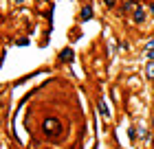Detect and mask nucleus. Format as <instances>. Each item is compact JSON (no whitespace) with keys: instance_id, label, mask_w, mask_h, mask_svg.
Returning a JSON list of instances; mask_svg holds the SVG:
<instances>
[{"instance_id":"2","label":"nucleus","mask_w":154,"mask_h":149,"mask_svg":"<svg viewBox=\"0 0 154 149\" xmlns=\"http://www.w3.org/2000/svg\"><path fill=\"white\" fill-rule=\"evenodd\" d=\"M132 18H134V22L139 24V22H143V20H145V9H143V7H134V13H132Z\"/></svg>"},{"instance_id":"10","label":"nucleus","mask_w":154,"mask_h":149,"mask_svg":"<svg viewBox=\"0 0 154 149\" xmlns=\"http://www.w3.org/2000/svg\"><path fill=\"white\" fill-rule=\"evenodd\" d=\"M152 16H154V2H152Z\"/></svg>"},{"instance_id":"11","label":"nucleus","mask_w":154,"mask_h":149,"mask_svg":"<svg viewBox=\"0 0 154 149\" xmlns=\"http://www.w3.org/2000/svg\"><path fill=\"white\" fill-rule=\"evenodd\" d=\"M152 130H154V118H152Z\"/></svg>"},{"instance_id":"3","label":"nucleus","mask_w":154,"mask_h":149,"mask_svg":"<svg viewBox=\"0 0 154 149\" xmlns=\"http://www.w3.org/2000/svg\"><path fill=\"white\" fill-rule=\"evenodd\" d=\"M60 59H62V61H73V51H71V48H66V51H62Z\"/></svg>"},{"instance_id":"9","label":"nucleus","mask_w":154,"mask_h":149,"mask_svg":"<svg viewBox=\"0 0 154 149\" xmlns=\"http://www.w3.org/2000/svg\"><path fill=\"white\" fill-rule=\"evenodd\" d=\"M125 2H130V4H134V7H137V2H139V0H125Z\"/></svg>"},{"instance_id":"1","label":"nucleus","mask_w":154,"mask_h":149,"mask_svg":"<svg viewBox=\"0 0 154 149\" xmlns=\"http://www.w3.org/2000/svg\"><path fill=\"white\" fill-rule=\"evenodd\" d=\"M42 130H44L46 136H57V134L62 132V125H60L57 118H46L44 125H42Z\"/></svg>"},{"instance_id":"6","label":"nucleus","mask_w":154,"mask_h":149,"mask_svg":"<svg viewBox=\"0 0 154 149\" xmlns=\"http://www.w3.org/2000/svg\"><path fill=\"white\" fill-rule=\"evenodd\" d=\"M145 46H148V51H154V37L148 42V44H145Z\"/></svg>"},{"instance_id":"4","label":"nucleus","mask_w":154,"mask_h":149,"mask_svg":"<svg viewBox=\"0 0 154 149\" xmlns=\"http://www.w3.org/2000/svg\"><path fill=\"white\" fill-rule=\"evenodd\" d=\"M90 16H93V9H90V4H86L82 9V20H90Z\"/></svg>"},{"instance_id":"5","label":"nucleus","mask_w":154,"mask_h":149,"mask_svg":"<svg viewBox=\"0 0 154 149\" xmlns=\"http://www.w3.org/2000/svg\"><path fill=\"white\" fill-rule=\"evenodd\" d=\"M145 75H148V79H152V81H154V61H150V64H148V68H145Z\"/></svg>"},{"instance_id":"7","label":"nucleus","mask_w":154,"mask_h":149,"mask_svg":"<svg viewBox=\"0 0 154 149\" xmlns=\"http://www.w3.org/2000/svg\"><path fill=\"white\" fill-rule=\"evenodd\" d=\"M103 2H106L108 7H115V4H117V0H103Z\"/></svg>"},{"instance_id":"12","label":"nucleus","mask_w":154,"mask_h":149,"mask_svg":"<svg viewBox=\"0 0 154 149\" xmlns=\"http://www.w3.org/2000/svg\"><path fill=\"white\" fill-rule=\"evenodd\" d=\"M152 90H154V81H152Z\"/></svg>"},{"instance_id":"8","label":"nucleus","mask_w":154,"mask_h":149,"mask_svg":"<svg viewBox=\"0 0 154 149\" xmlns=\"http://www.w3.org/2000/svg\"><path fill=\"white\" fill-rule=\"evenodd\" d=\"M148 59H150V61H154V51H148Z\"/></svg>"}]
</instances>
